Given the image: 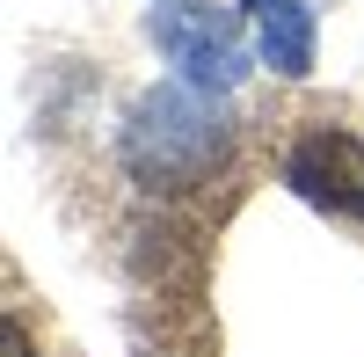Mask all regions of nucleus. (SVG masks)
Wrapping results in <instances>:
<instances>
[{
	"instance_id": "1",
	"label": "nucleus",
	"mask_w": 364,
	"mask_h": 357,
	"mask_svg": "<svg viewBox=\"0 0 364 357\" xmlns=\"http://www.w3.org/2000/svg\"><path fill=\"white\" fill-rule=\"evenodd\" d=\"M233 154V117H226V95H204L190 80H168L154 95H139L132 124H124V168L132 183L146 190H197L226 168Z\"/></svg>"
},
{
	"instance_id": "2",
	"label": "nucleus",
	"mask_w": 364,
	"mask_h": 357,
	"mask_svg": "<svg viewBox=\"0 0 364 357\" xmlns=\"http://www.w3.org/2000/svg\"><path fill=\"white\" fill-rule=\"evenodd\" d=\"M146 37L168 51V66L204 87V95H233L248 80V44H240V22L211 0H161L146 15Z\"/></svg>"
},
{
	"instance_id": "3",
	"label": "nucleus",
	"mask_w": 364,
	"mask_h": 357,
	"mask_svg": "<svg viewBox=\"0 0 364 357\" xmlns=\"http://www.w3.org/2000/svg\"><path fill=\"white\" fill-rule=\"evenodd\" d=\"M284 183L336 219H364V139L321 124L284 154Z\"/></svg>"
},
{
	"instance_id": "4",
	"label": "nucleus",
	"mask_w": 364,
	"mask_h": 357,
	"mask_svg": "<svg viewBox=\"0 0 364 357\" xmlns=\"http://www.w3.org/2000/svg\"><path fill=\"white\" fill-rule=\"evenodd\" d=\"M255 15V44H262V66L284 73V80H306L314 73V8L306 0H240Z\"/></svg>"
},
{
	"instance_id": "5",
	"label": "nucleus",
	"mask_w": 364,
	"mask_h": 357,
	"mask_svg": "<svg viewBox=\"0 0 364 357\" xmlns=\"http://www.w3.org/2000/svg\"><path fill=\"white\" fill-rule=\"evenodd\" d=\"M0 350H8V357H37V343H29V329H22V321H8V336H0Z\"/></svg>"
}]
</instances>
